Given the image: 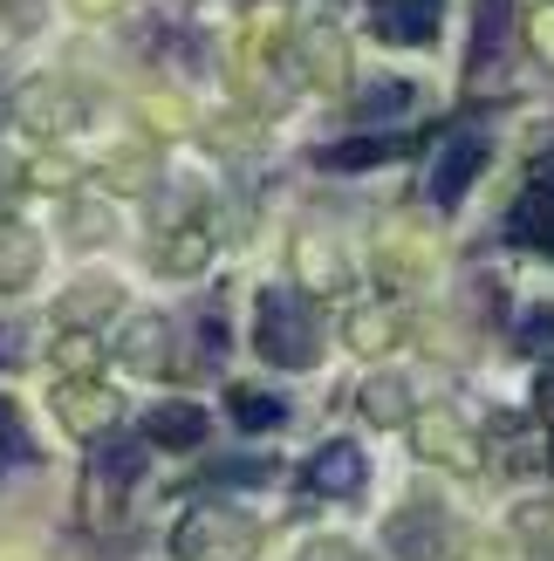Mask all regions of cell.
Returning <instances> with one entry per match:
<instances>
[{"instance_id": "9c48e42d", "label": "cell", "mask_w": 554, "mask_h": 561, "mask_svg": "<svg viewBox=\"0 0 554 561\" xmlns=\"http://www.w3.org/2000/svg\"><path fill=\"white\" fill-rule=\"evenodd\" d=\"M404 151V137H363V145H336V151H322V164H343V172H356V164H370V158H397Z\"/></svg>"}, {"instance_id": "8992f818", "label": "cell", "mask_w": 554, "mask_h": 561, "mask_svg": "<svg viewBox=\"0 0 554 561\" xmlns=\"http://www.w3.org/2000/svg\"><path fill=\"white\" fill-rule=\"evenodd\" d=\"M145 438L151 445H199L206 438V411L199 404H158L145 417Z\"/></svg>"}, {"instance_id": "52a82bcc", "label": "cell", "mask_w": 554, "mask_h": 561, "mask_svg": "<svg viewBox=\"0 0 554 561\" xmlns=\"http://www.w3.org/2000/svg\"><path fill=\"white\" fill-rule=\"evenodd\" d=\"M507 8L513 0H480V35H473V69L493 62V48H507Z\"/></svg>"}, {"instance_id": "277c9868", "label": "cell", "mask_w": 554, "mask_h": 561, "mask_svg": "<svg viewBox=\"0 0 554 561\" xmlns=\"http://www.w3.org/2000/svg\"><path fill=\"white\" fill-rule=\"evenodd\" d=\"M438 14H446V0H377V35L397 48H418L438 35Z\"/></svg>"}, {"instance_id": "4fadbf2b", "label": "cell", "mask_w": 554, "mask_h": 561, "mask_svg": "<svg viewBox=\"0 0 554 561\" xmlns=\"http://www.w3.org/2000/svg\"><path fill=\"white\" fill-rule=\"evenodd\" d=\"M8 445H14V417H8V404H0V459H8Z\"/></svg>"}, {"instance_id": "3957f363", "label": "cell", "mask_w": 554, "mask_h": 561, "mask_svg": "<svg viewBox=\"0 0 554 561\" xmlns=\"http://www.w3.org/2000/svg\"><path fill=\"white\" fill-rule=\"evenodd\" d=\"M486 151H493L486 130H452L446 151H438V164H431V199H438V206H459L465 185L486 172Z\"/></svg>"}, {"instance_id": "ba28073f", "label": "cell", "mask_w": 554, "mask_h": 561, "mask_svg": "<svg viewBox=\"0 0 554 561\" xmlns=\"http://www.w3.org/2000/svg\"><path fill=\"white\" fill-rule=\"evenodd\" d=\"M233 417H240L246 432H267V425H281V417H288V404L267 398V390H233Z\"/></svg>"}, {"instance_id": "7a4b0ae2", "label": "cell", "mask_w": 554, "mask_h": 561, "mask_svg": "<svg viewBox=\"0 0 554 561\" xmlns=\"http://www.w3.org/2000/svg\"><path fill=\"white\" fill-rule=\"evenodd\" d=\"M172 548H178V561H254L261 535H254V520L206 507V514H192L172 535Z\"/></svg>"}, {"instance_id": "6da1fadb", "label": "cell", "mask_w": 554, "mask_h": 561, "mask_svg": "<svg viewBox=\"0 0 554 561\" xmlns=\"http://www.w3.org/2000/svg\"><path fill=\"white\" fill-rule=\"evenodd\" d=\"M315 316H309V301L288 295V288H274L261 295V356L267 363H281V370H309L315 363Z\"/></svg>"}, {"instance_id": "8fae6325", "label": "cell", "mask_w": 554, "mask_h": 561, "mask_svg": "<svg viewBox=\"0 0 554 561\" xmlns=\"http://www.w3.org/2000/svg\"><path fill=\"white\" fill-rule=\"evenodd\" d=\"M411 103V90H404V82H391V90H370L363 96V117H377V110H404Z\"/></svg>"}, {"instance_id": "30bf717a", "label": "cell", "mask_w": 554, "mask_h": 561, "mask_svg": "<svg viewBox=\"0 0 554 561\" xmlns=\"http://www.w3.org/2000/svg\"><path fill=\"white\" fill-rule=\"evenodd\" d=\"M363 398H370L363 411H370V417H383V425H391V417H404V383H370Z\"/></svg>"}, {"instance_id": "7c38bea8", "label": "cell", "mask_w": 554, "mask_h": 561, "mask_svg": "<svg viewBox=\"0 0 554 561\" xmlns=\"http://www.w3.org/2000/svg\"><path fill=\"white\" fill-rule=\"evenodd\" d=\"M301 561H363V554H356V548H343V541H315V548L301 554Z\"/></svg>"}, {"instance_id": "5b68a950", "label": "cell", "mask_w": 554, "mask_h": 561, "mask_svg": "<svg viewBox=\"0 0 554 561\" xmlns=\"http://www.w3.org/2000/svg\"><path fill=\"white\" fill-rule=\"evenodd\" d=\"M309 486L315 493H356V486H363V453H356L349 438L322 445V453L309 459Z\"/></svg>"}]
</instances>
